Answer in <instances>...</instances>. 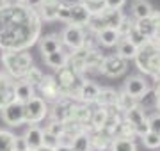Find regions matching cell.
I'll return each instance as SVG.
<instances>
[{
  "label": "cell",
  "instance_id": "33",
  "mask_svg": "<svg viewBox=\"0 0 160 151\" xmlns=\"http://www.w3.org/2000/svg\"><path fill=\"white\" fill-rule=\"evenodd\" d=\"M144 119H146V114H144V110H142V109H139V107H135V109L125 112V121L130 123L132 126L139 124V123L144 121Z\"/></svg>",
  "mask_w": 160,
  "mask_h": 151
},
{
  "label": "cell",
  "instance_id": "24",
  "mask_svg": "<svg viewBox=\"0 0 160 151\" xmlns=\"http://www.w3.org/2000/svg\"><path fill=\"white\" fill-rule=\"evenodd\" d=\"M96 39H98L100 45L110 48V46H116V45H118V41H119L121 37H119V34H118V30H114V29H103V30H100V32L96 34Z\"/></svg>",
  "mask_w": 160,
  "mask_h": 151
},
{
  "label": "cell",
  "instance_id": "19",
  "mask_svg": "<svg viewBox=\"0 0 160 151\" xmlns=\"http://www.w3.org/2000/svg\"><path fill=\"white\" fill-rule=\"evenodd\" d=\"M116 50H118V55H119L121 59H125L126 62H128L130 59H135L139 48L135 46L133 43H130L126 37H121V39L118 41V45H116Z\"/></svg>",
  "mask_w": 160,
  "mask_h": 151
},
{
  "label": "cell",
  "instance_id": "28",
  "mask_svg": "<svg viewBox=\"0 0 160 151\" xmlns=\"http://www.w3.org/2000/svg\"><path fill=\"white\" fill-rule=\"evenodd\" d=\"M137 107V100L128 96L125 91H121L118 93V105H116V110H121V112H128L132 109H135Z\"/></svg>",
  "mask_w": 160,
  "mask_h": 151
},
{
  "label": "cell",
  "instance_id": "4",
  "mask_svg": "<svg viewBox=\"0 0 160 151\" xmlns=\"http://www.w3.org/2000/svg\"><path fill=\"white\" fill-rule=\"evenodd\" d=\"M48 103H46L43 98L39 96H34L30 98L27 103H23V116H25V123L27 124H32L36 126L38 123H41L48 116Z\"/></svg>",
  "mask_w": 160,
  "mask_h": 151
},
{
  "label": "cell",
  "instance_id": "25",
  "mask_svg": "<svg viewBox=\"0 0 160 151\" xmlns=\"http://www.w3.org/2000/svg\"><path fill=\"white\" fill-rule=\"evenodd\" d=\"M135 29L141 32V34L146 37V39H153L155 34H157V25L149 20V18H144V20H137L135 22Z\"/></svg>",
  "mask_w": 160,
  "mask_h": 151
},
{
  "label": "cell",
  "instance_id": "38",
  "mask_svg": "<svg viewBox=\"0 0 160 151\" xmlns=\"http://www.w3.org/2000/svg\"><path fill=\"white\" fill-rule=\"evenodd\" d=\"M133 25H135V22H132V20H128V18L125 16V20H123L121 25L118 27V34H119V37H126L128 32L133 29Z\"/></svg>",
  "mask_w": 160,
  "mask_h": 151
},
{
  "label": "cell",
  "instance_id": "37",
  "mask_svg": "<svg viewBox=\"0 0 160 151\" xmlns=\"http://www.w3.org/2000/svg\"><path fill=\"white\" fill-rule=\"evenodd\" d=\"M43 146L48 148V149H57L59 137H55V135H52V134H48V132L43 130Z\"/></svg>",
  "mask_w": 160,
  "mask_h": 151
},
{
  "label": "cell",
  "instance_id": "17",
  "mask_svg": "<svg viewBox=\"0 0 160 151\" xmlns=\"http://www.w3.org/2000/svg\"><path fill=\"white\" fill-rule=\"evenodd\" d=\"M23 139H25V144L29 149L38 151L43 146V128L39 126H29L27 132L23 134Z\"/></svg>",
  "mask_w": 160,
  "mask_h": 151
},
{
  "label": "cell",
  "instance_id": "23",
  "mask_svg": "<svg viewBox=\"0 0 160 151\" xmlns=\"http://www.w3.org/2000/svg\"><path fill=\"white\" fill-rule=\"evenodd\" d=\"M153 12V7L148 0H135L132 4V14L135 20H144V18H149Z\"/></svg>",
  "mask_w": 160,
  "mask_h": 151
},
{
  "label": "cell",
  "instance_id": "9",
  "mask_svg": "<svg viewBox=\"0 0 160 151\" xmlns=\"http://www.w3.org/2000/svg\"><path fill=\"white\" fill-rule=\"evenodd\" d=\"M14 87H16V80H12L11 76H7L6 73H0V110L6 105L16 101Z\"/></svg>",
  "mask_w": 160,
  "mask_h": 151
},
{
  "label": "cell",
  "instance_id": "47",
  "mask_svg": "<svg viewBox=\"0 0 160 151\" xmlns=\"http://www.w3.org/2000/svg\"><path fill=\"white\" fill-rule=\"evenodd\" d=\"M38 151H55V149H48V148H45V146H41Z\"/></svg>",
  "mask_w": 160,
  "mask_h": 151
},
{
  "label": "cell",
  "instance_id": "13",
  "mask_svg": "<svg viewBox=\"0 0 160 151\" xmlns=\"http://www.w3.org/2000/svg\"><path fill=\"white\" fill-rule=\"evenodd\" d=\"M38 45H39V52L43 53V57L57 52V50H62V43H61V37L57 34L43 36V37L38 39Z\"/></svg>",
  "mask_w": 160,
  "mask_h": 151
},
{
  "label": "cell",
  "instance_id": "36",
  "mask_svg": "<svg viewBox=\"0 0 160 151\" xmlns=\"http://www.w3.org/2000/svg\"><path fill=\"white\" fill-rule=\"evenodd\" d=\"M45 132H48V134L55 135V137H61V135L66 132V126H64V123H59V121H50L48 124H46Z\"/></svg>",
  "mask_w": 160,
  "mask_h": 151
},
{
  "label": "cell",
  "instance_id": "29",
  "mask_svg": "<svg viewBox=\"0 0 160 151\" xmlns=\"http://www.w3.org/2000/svg\"><path fill=\"white\" fill-rule=\"evenodd\" d=\"M71 151H91V142H89V135L87 132H82L71 140V146H69Z\"/></svg>",
  "mask_w": 160,
  "mask_h": 151
},
{
  "label": "cell",
  "instance_id": "16",
  "mask_svg": "<svg viewBox=\"0 0 160 151\" xmlns=\"http://www.w3.org/2000/svg\"><path fill=\"white\" fill-rule=\"evenodd\" d=\"M94 103L102 109H116L118 105V93L110 87H100V93L96 96Z\"/></svg>",
  "mask_w": 160,
  "mask_h": 151
},
{
  "label": "cell",
  "instance_id": "1",
  "mask_svg": "<svg viewBox=\"0 0 160 151\" xmlns=\"http://www.w3.org/2000/svg\"><path fill=\"white\" fill-rule=\"evenodd\" d=\"M41 32V20L38 12L25 6L0 7V48L27 50L38 43Z\"/></svg>",
  "mask_w": 160,
  "mask_h": 151
},
{
  "label": "cell",
  "instance_id": "8",
  "mask_svg": "<svg viewBox=\"0 0 160 151\" xmlns=\"http://www.w3.org/2000/svg\"><path fill=\"white\" fill-rule=\"evenodd\" d=\"M0 112H2V121L9 126H20L22 123H25L23 103H20V101H12V103L6 105Z\"/></svg>",
  "mask_w": 160,
  "mask_h": 151
},
{
  "label": "cell",
  "instance_id": "15",
  "mask_svg": "<svg viewBox=\"0 0 160 151\" xmlns=\"http://www.w3.org/2000/svg\"><path fill=\"white\" fill-rule=\"evenodd\" d=\"M59 4H61V0H43L39 9L36 11L41 22H53V20H57Z\"/></svg>",
  "mask_w": 160,
  "mask_h": 151
},
{
  "label": "cell",
  "instance_id": "21",
  "mask_svg": "<svg viewBox=\"0 0 160 151\" xmlns=\"http://www.w3.org/2000/svg\"><path fill=\"white\" fill-rule=\"evenodd\" d=\"M14 96H16V101L20 103H27L30 98H34L36 96V89L32 85H29L27 82H16V87H14Z\"/></svg>",
  "mask_w": 160,
  "mask_h": 151
},
{
  "label": "cell",
  "instance_id": "31",
  "mask_svg": "<svg viewBox=\"0 0 160 151\" xmlns=\"http://www.w3.org/2000/svg\"><path fill=\"white\" fill-rule=\"evenodd\" d=\"M109 151H137V146L130 139H112Z\"/></svg>",
  "mask_w": 160,
  "mask_h": 151
},
{
  "label": "cell",
  "instance_id": "46",
  "mask_svg": "<svg viewBox=\"0 0 160 151\" xmlns=\"http://www.w3.org/2000/svg\"><path fill=\"white\" fill-rule=\"evenodd\" d=\"M55 151H71V149H69V146H62V144H59V146H57V149H55Z\"/></svg>",
  "mask_w": 160,
  "mask_h": 151
},
{
  "label": "cell",
  "instance_id": "6",
  "mask_svg": "<svg viewBox=\"0 0 160 151\" xmlns=\"http://www.w3.org/2000/svg\"><path fill=\"white\" fill-rule=\"evenodd\" d=\"M38 91H39V98H43L45 101H57L59 98H62V93H61V87H59L57 80L53 75H45L41 84L38 85Z\"/></svg>",
  "mask_w": 160,
  "mask_h": 151
},
{
  "label": "cell",
  "instance_id": "48",
  "mask_svg": "<svg viewBox=\"0 0 160 151\" xmlns=\"http://www.w3.org/2000/svg\"><path fill=\"white\" fill-rule=\"evenodd\" d=\"M157 34H160V23L157 25Z\"/></svg>",
  "mask_w": 160,
  "mask_h": 151
},
{
  "label": "cell",
  "instance_id": "41",
  "mask_svg": "<svg viewBox=\"0 0 160 151\" xmlns=\"http://www.w3.org/2000/svg\"><path fill=\"white\" fill-rule=\"evenodd\" d=\"M103 2H105L107 9H118V11H121V7L125 6L126 0H103Z\"/></svg>",
  "mask_w": 160,
  "mask_h": 151
},
{
  "label": "cell",
  "instance_id": "34",
  "mask_svg": "<svg viewBox=\"0 0 160 151\" xmlns=\"http://www.w3.org/2000/svg\"><path fill=\"white\" fill-rule=\"evenodd\" d=\"M126 39L130 41V43H133V45H135L137 48L144 46V45L148 43V39H146V37H144V36L141 34V32H139L137 29H135V25H133V29H132L130 32H128V36H126Z\"/></svg>",
  "mask_w": 160,
  "mask_h": 151
},
{
  "label": "cell",
  "instance_id": "49",
  "mask_svg": "<svg viewBox=\"0 0 160 151\" xmlns=\"http://www.w3.org/2000/svg\"><path fill=\"white\" fill-rule=\"evenodd\" d=\"M25 151H34V149H25Z\"/></svg>",
  "mask_w": 160,
  "mask_h": 151
},
{
  "label": "cell",
  "instance_id": "22",
  "mask_svg": "<svg viewBox=\"0 0 160 151\" xmlns=\"http://www.w3.org/2000/svg\"><path fill=\"white\" fill-rule=\"evenodd\" d=\"M103 55L98 50L91 46H86V55H84V62H86V70H100L103 62Z\"/></svg>",
  "mask_w": 160,
  "mask_h": 151
},
{
  "label": "cell",
  "instance_id": "11",
  "mask_svg": "<svg viewBox=\"0 0 160 151\" xmlns=\"http://www.w3.org/2000/svg\"><path fill=\"white\" fill-rule=\"evenodd\" d=\"M148 89H149V85H148V82H146L144 76H128V78L125 80L123 91H125L128 96L139 100Z\"/></svg>",
  "mask_w": 160,
  "mask_h": 151
},
{
  "label": "cell",
  "instance_id": "32",
  "mask_svg": "<svg viewBox=\"0 0 160 151\" xmlns=\"http://www.w3.org/2000/svg\"><path fill=\"white\" fill-rule=\"evenodd\" d=\"M16 135L9 130H0V151H14Z\"/></svg>",
  "mask_w": 160,
  "mask_h": 151
},
{
  "label": "cell",
  "instance_id": "20",
  "mask_svg": "<svg viewBox=\"0 0 160 151\" xmlns=\"http://www.w3.org/2000/svg\"><path fill=\"white\" fill-rule=\"evenodd\" d=\"M43 59H45L46 66H50L53 70H61L68 64V52L62 48V50H57V52L50 53V55H45Z\"/></svg>",
  "mask_w": 160,
  "mask_h": 151
},
{
  "label": "cell",
  "instance_id": "7",
  "mask_svg": "<svg viewBox=\"0 0 160 151\" xmlns=\"http://www.w3.org/2000/svg\"><path fill=\"white\" fill-rule=\"evenodd\" d=\"M100 73H103V75L107 76H119L123 75L126 71V61L125 59H121L118 53H112V55H107V57L103 59L102 66H100Z\"/></svg>",
  "mask_w": 160,
  "mask_h": 151
},
{
  "label": "cell",
  "instance_id": "43",
  "mask_svg": "<svg viewBox=\"0 0 160 151\" xmlns=\"http://www.w3.org/2000/svg\"><path fill=\"white\" fill-rule=\"evenodd\" d=\"M25 149H29V148H27V144H25L23 135L22 137H16V139H14V151H25Z\"/></svg>",
  "mask_w": 160,
  "mask_h": 151
},
{
  "label": "cell",
  "instance_id": "2",
  "mask_svg": "<svg viewBox=\"0 0 160 151\" xmlns=\"http://www.w3.org/2000/svg\"><path fill=\"white\" fill-rule=\"evenodd\" d=\"M2 62L7 76L12 80H23L25 73L32 66V57L27 50H6L2 53Z\"/></svg>",
  "mask_w": 160,
  "mask_h": 151
},
{
  "label": "cell",
  "instance_id": "30",
  "mask_svg": "<svg viewBox=\"0 0 160 151\" xmlns=\"http://www.w3.org/2000/svg\"><path fill=\"white\" fill-rule=\"evenodd\" d=\"M43 71L39 70V68H36V66H30L29 71L25 73V76H23V82H27L29 85H32L34 89H38V85L41 84V80H43Z\"/></svg>",
  "mask_w": 160,
  "mask_h": 151
},
{
  "label": "cell",
  "instance_id": "27",
  "mask_svg": "<svg viewBox=\"0 0 160 151\" xmlns=\"http://www.w3.org/2000/svg\"><path fill=\"white\" fill-rule=\"evenodd\" d=\"M157 101H158L157 93H155L153 89H148V91L137 100V107L142 109V110H146V109H157Z\"/></svg>",
  "mask_w": 160,
  "mask_h": 151
},
{
  "label": "cell",
  "instance_id": "35",
  "mask_svg": "<svg viewBox=\"0 0 160 151\" xmlns=\"http://www.w3.org/2000/svg\"><path fill=\"white\" fill-rule=\"evenodd\" d=\"M142 142L148 149H158L160 148V135L153 134V132H148V134L142 137Z\"/></svg>",
  "mask_w": 160,
  "mask_h": 151
},
{
  "label": "cell",
  "instance_id": "40",
  "mask_svg": "<svg viewBox=\"0 0 160 151\" xmlns=\"http://www.w3.org/2000/svg\"><path fill=\"white\" fill-rule=\"evenodd\" d=\"M57 20L69 23V6L68 4H62V2L59 4V7H57Z\"/></svg>",
  "mask_w": 160,
  "mask_h": 151
},
{
  "label": "cell",
  "instance_id": "12",
  "mask_svg": "<svg viewBox=\"0 0 160 151\" xmlns=\"http://www.w3.org/2000/svg\"><path fill=\"white\" fill-rule=\"evenodd\" d=\"M89 11H87L82 2H77V4H71L69 6V25H75V27H86L87 22H89Z\"/></svg>",
  "mask_w": 160,
  "mask_h": 151
},
{
  "label": "cell",
  "instance_id": "42",
  "mask_svg": "<svg viewBox=\"0 0 160 151\" xmlns=\"http://www.w3.org/2000/svg\"><path fill=\"white\" fill-rule=\"evenodd\" d=\"M41 4H43V0H23L22 6H25L27 9H32V11H38Z\"/></svg>",
  "mask_w": 160,
  "mask_h": 151
},
{
  "label": "cell",
  "instance_id": "5",
  "mask_svg": "<svg viewBox=\"0 0 160 151\" xmlns=\"http://www.w3.org/2000/svg\"><path fill=\"white\" fill-rule=\"evenodd\" d=\"M59 37H61L62 46L69 48L71 52L87 46V37H86V32H84L82 27H75V25H69L68 23L62 29V34L59 36Z\"/></svg>",
  "mask_w": 160,
  "mask_h": 151
},
{
  "label": "cell",
  "instance_id": "3",
  "mask_svg": "<svg viewBox=\"0 0 160 151\" xmlns=\"http://www.w3.org/2000/svg\"><path fill=\"white\" fill-rule=\"evenodd\" d=\"M135 62H137V68L144 75H149L153 78L157 75H160V52L151 39L137 50Z\"/></svg>",
  "mask_w": 160,
  "mask_h": 151
},
{
  "label": "cell",
  "instance_id": "45",
  "mask_svg": "<svg viewBox=\"0 0 160 151\" xmlns=\"http://www.w3.org/2000/svg\"><path fill=\"white\" fill-rule=\"evenodd\" d=\"M151 41L155 43V46L158 48V52H160V34H155V37H153Z\"/></svg>",
  "mask_w": 160,
  "mask_h": 151
},
{
  "label": "cell",
  "instance_id": "10",
  "mask_svg": "<svg viewBox=\"0 0 160 151\" xmlns=\"http://www.w3.org/2000/svg\"><path fill=\"white\" fill-rule=\"evenodd\" d=\"M75 100L68 98V96H62L59 98L57 101H53V107H52V121H59V123H66L69 117V112L73 109Z\"/></svg>",
  "mask_w": 160,
  "mask_h": 151
},
{
  "label": "cell",
  "instance_id": "26",
  "mask_svg": "<svg viewBox=\"0 0 160 151\" xmlns=\"http://www.w3.org/2000/svg\"><path fill=\"white\" fill-rule=\"evenodd\" d=\"M107 114H109V109H102V107L94 109L91 112V121H89L91 130H102L107 121Z\"/></svg>",
  "mask_w": 160,
  "mask_h": 151
},
{
  "label": "cell",
  "instance_id": "39",
  "mask_svg": "<svg viewBox=\"0 0 160 151\" xmlns=\"http://www.w3.org/2000/svg\"><path fill=\"white\" fill-rule=\"evenodd\" d=\"M148 126H149V132L160 135V112L148 117Z\"/></svg>",
  "mask_w": 160,
  "mask_h": 151
},
{
  "label": "cell",
  "instance_id": "14",
  "mask_svg": "<svg viewBox=\"0 0 160 151\" xmlns=\"http://www.w3.org/2000/svg\"><path fill=\"white\" fill-rule=\"evenodd\" d=\"M98 93H100V85L98 84H94L91 80H84L82 82V87L78 91V100L84 105H91L96 101Z\"/></svg>",
  "mask_w": 160,
  "mask_h": 151
},
{
  "label": "cell",
  "instance_id": "44",
  "mask_svg": "<svg viewBox=\"0 0 160 151\" xmlns=\"http://www.w3.org/2000/svg\"><path fill=\"white\" fill-rule=\"evenodd\" d=\"M4 6H22L23 0H2Z\"/></svg>",
  "mask_w": 160,
  "mask_h": 151
},
{
  "label": "cell",
  "instance_id": "18",
  "mask_svg": "<svg viewBox=\"0 0 160 151\" xmlns=\"http://www.w3.org/2000/svg\"><path fill=\"white\" fill-rule=\"evenodd\" d=\"M100 16H102L103 23H105L107 29H114V30H118L121 22L125 20L123 11H118V9H105L103 12H100Z\"/></svg>",
  "mask_w": 160,
  "mask_h": 151
}]
</instances>
